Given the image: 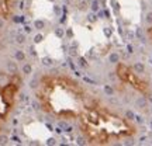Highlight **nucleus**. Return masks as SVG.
I'll return each instance as SVG.
<instances>
[{"label": "nucleus", "instance_id": "obj_2", "mask_svg": "<svg viewBox=\"0 0 152 146\" xmlns=\"http://www.w3.org/2000/svg\"><path fill=\"white\" fill-rule=\"evenodd\" d=\"M76 121L86 143L94 146L118 145L134 139L138 133V126L132 120L93 97H90Z\"/></svg>", "mask_w": 152, "mask_h": 146}, {"label": "nucleus", "instance_id": "obj_6", "mask_svg": "<svg viewBox=\"0 0 152 146\" xmlns=\"http://www.w3.org/2000/svg\"><path fill=\"white\" fill-rule=\"evenodd\" d=\"M147 35H148V38H149V41H151V44H152V18H151V23H149V25H148V28H147Z\"/></svg>", "mask_w": 152, "mask_h": 146}, {"label": "nucleus", "instance_id": "obj_4", "mask_svg": "<svg viewBox=\"0 0 152 146\" xmlns=\"http://www.w3.org/2000/svg\"><path fill=\"white\" fill-rule=\"evenodd\" d=\"M114 76L122 87L128 89L135 94L141 96V97H149L152 94L151 82L145 76H142L134 66L125 62H118L116 65Z\"/></svg>", "mask_w": 152, "mask_h": 146}, {"label": "nucleus", "instance_id": "obj_1", "mask_svg": "<svg viewBox=\"0 0 152 146\" xmlns=\"http://www.w3.org/2000/svg\"><path fill=\"white\" fill-rule=\"evenodd\" d=\"M35 98L45 115L59 121H76L90 96L86 87L73 76L49 72L39 77Z\"/></svg>", "mask_w": 152, "mask_h": 146}, {"label": "nucleus", "instance_id": "obj_3", "mask_svg": "<svg viewBox=\"0 0 152 146\" xmlns=\"http://www.w3.org/2000/svg\"><path fill=\"white\" fill-rule=\"evenodd\" d=\"M23 89V77L18 73L0 72V132L6 128L17 107Z\"/></svg>", "mask_w": 152, "mask_h": 146}, {"label": "nucleus", "instance_id": "obj_5", "mask_svg": "<svg viewBox=\"0 0 152 146\" xmlns=\"http://www.w3.org/2000/svg\"><path fill=\"white\" fill-rule=\"evenodd\" d=\"M18 0H0V18L9 20L13 17Z\"/></svg>", "mask_w": 152, "mask_h": 146}]
</instances>
